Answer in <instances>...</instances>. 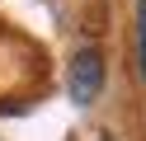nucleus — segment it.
Instances as JSON below:
<instances>
[{
	"label": "nucleus",
	"mask_w": 146,
	"mask_h": 141,
	"mask_svg": "<svg viewBox=\"0 0 146 141\" xmlns=\"http://www.w3.org/2000/svg\"><path fill=\"white\" fill-rule=\"evenodd\" d=\"M104 89V56L94 47H80L76 61H71V99L76 103H94Z\"/></svg>",
	"instance_id": "obj_1"
},
{
	"label": "nucleus",
	"mask_w": 146,
	"mask_h": 141,
	"mask_svg": "<svg viewBox=\"0 0 146 141\" xmlns=\"http://www.w3.org/2000/svg\"><path fill=\"white\" fill-rule=\"evenodd\" d=\"M137 75L146 80V0H137Z\"/></svg>",
	"instance_id": "obj_2"
},
{
	"label": "nucleus",
	"mask_w": 146,
	"mask_h": 141,
	"mask_svg": "<svg viewBox=\"0 0 146 141\" xmlns=\"http://www.w3.org/2000/svg\"><path fill=\"white\" fill-rule=\"evenodd\" d=\"M104 141H108V136H104Z\"/></svg>",
	"instance_id": "obj_3"
}]
</instances>
